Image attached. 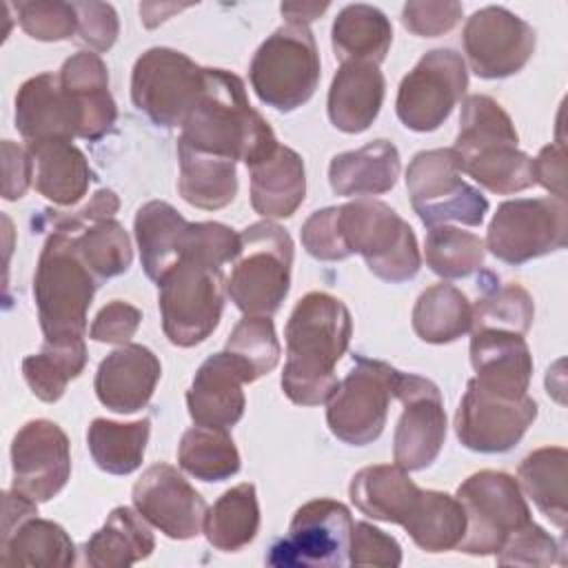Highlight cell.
<instances>
[{
  "label": "cell",
  "mask_w": 568,
  "mask_h": 568,
  "mask_svg": "<svg viewBox=\"0 0 568 568\" xmlns=\"http://www.w3.org/2000/svg\"><path fill=\"white\" fill-rule=\"evenodd\" d=\"M180 129V144L246 166L277 149V138L251 106L244 82L226 69L204 67L202 93Z\"/></svg>",
  "instance_id": "7a4b0ae2"
},
{
  "label": "cell",
  "mask_w": 568,
  "mask_h": 568,
  "mask_svg": "<svg viewBox=\"0 0 568 568\" xmlns=\"http://www.w3.org/2000/svg\"><path fill=\"white\" fill-rule=\"evenodd\" d=\"M484 255L486 244L479 235L448 224L433 226L424 242L426 266L444 280H459L473 275L481 268Z\"/></svg>",
  "instance_id": "7bdbcfd3"
},
{
  "label": "cell",
  "mask_w": 568,
  "mask_h": 568,
  "mask_svg": "<svg viewBox=\"0 0 568 568\" xmlns=\"http://www.w3.org/2000/svg\"><path fill=\"white\" fill-rule=\"evenodd\" d=\"M60 87L80 118L82 140H100L118 118L115 100L109 91V71L95 51H78L64 60L58 73Z\"/></svg>",
  "instance_id": "603a6c76"
},
{
  "label": "cell",
  "mask_w": 568,
  "mask_h": 568,
  "mask_svg": "<svg viewBox=\"0 0 568 568\" xmlns=\"http://www.w3.org/2000/svg\"><path fill=\"white\" fill-rule=\"evenodd\" d=\"M87 366V346L84 339L75 342H47L38 355H29L22 359V375L29 384L31 393L53 404L58 402L67 384L75 379Z\"/></svg>",
  "instance_id": "b9f144b4"
},
{
  "label": "cell",
  "mask_w": 568,
  "mask_h": 568,
  "mask_svg": "<svg viewBox=\"0 0 568 568\" xmlns=\"http://www.w3.org/2000/svg\"><path fill=\"white\" fill-rule=\"evenodd\" d=\"M351 566H373V568H395L402 564V546L395 537L375 528L373 524L357 521L351 532Z\"/></svg>",
  "instance_id": "681fc988"
},
{
  "label": "cell",
  "mask_w": 568,
  "mask_h": 568,
  "mask_svg": "<svg viewBox=\"0 0 568 568\" xmlns=\"http://www.w3.org/2000/svg\"><path fill=\"white\" fill-rule=\"evenodd\" d=\"M2 197L13 202L20 200L33 178V160L29 151L20 149L11 140L2 142Z\"/></svg>",
  "instance_id": "9f6ffc18"
},
{
  "label": "cell",
  "mask_w": 568,
  "mask_h": 568,
  "mask_svg": "<svg viewBox=\"0 0 568 568\" xmlns=\"http://www.w3.org/2000/svg\"><path fill=\"white\" fill-rule=\"evenodd\" d=\"M178 464L195 479L224 481L240 470V453L229 428L195 424L180 439Z\"/></svg>",
  "instance_id": "60d3db41"
},
{
  "label": "cell",
  "mask_w": 568,
  "mask_h": 568,
  "mask_svg": "<svg viewBox=\"0 0 568 568\" xmlns=\"http://www.w3.org/2000/svg\"><path fill=\"white\" fill-rule=\"evenodd\" d=\"M470 364L477 384L506 395L528 393L532 355L524 335L499 328L470 331Z\"/></svg>",
  "instance_id": "d4e9b609"
},
{
  "label": "cell",
  "mask_w": 568,
  "mask_h": 568,
  "mask_svg": "<svg viewBox=\"0 0 568 568\" xmlns=\"http://www.w3.org/2000/svg\"><path fill=\"white\" fill-rule=\"evenodd\" d=\"M331 42L339 62L377 64L393 42L390 20L373 4H346L331 29Z\"/></svg>",
  "instance_id": "d6a6232c"
},
{
  "label": "cell",
  "mask_w": 568,
  "mask_h": 568,
  "mask_svg": "<svg viewBox=\"0 0 568 568\" xmlns=\"http://www.w3.org/2000/svg\"><path fill=\"white\" fill-rule=\"evenodd\" d=\"M535 40V29L526 20L495 4L475 11L462 33L468 64L484 80H501L521 71L532 58Z\"/></svg>",
  "instance_id": "ac0fdd59"
},
{
  "label": "cell",
  "mask_w": 568,
  "mask_h": 568,
  "mask_svg": "<svg viewBox=\"0 0 568 568\" xmlns=\"http://www.w3.org/2000/svg\"><path fill=\"white\" fill-rule=\"evenodd\" d=\"M417 484L408 477V470L397 464H377L357 470L351 479L348 495L355 508L386 524H404L419 497Z\"/></svg>",
  "instance_id": "4dcf8cb0"
},
{
  "label": "cell",
  "mask_w": 568,
  "mask_h": 568,
  "mask_svg": "<svg viewBox=\"0 0 568 568\" xmlns=\"http://www.w3.org/2000/svg\"><path fill=\"white\" fill-rule=\"evenodd\" d=\"M399 151L388 140H373L355 151L333 155L328 184L335 195L368 197L390 191L399 178Z\"/></svg>",
  "instance_id": "83f0119b"
},
{
  "label": "cell",
  "mask_w": 568,
  "mask_h": 568,
  "mask_svg": "<svg viewBox=\"0 0 568 568\" xmlns=\"http://www.w3.org/2000/svg\"><path fill=\"white\" fill-rule=\"evenodd\" d=\"M11 488L36 504L55 497L71 475L67 433L49 419L27 422L11 442Z\"/></svg>",
  "instance_id": "d6986e66"
},
{
  "label": "cell",
  "mask_w": 568,
  "mask_h": 568,
  "mask_svg": "<svg viewBox=\"0 0 568 568\" xmlns=\"http://www.w3.org/2000/svg\"><path fill=\"white\" fill-rule=\"evenodd\" d=\"M142 322V311L129 302L113 300L102 306L89 328V337L100 344H129Z\"/></svg>",
  "instance_id": "db71d44e"
},
{
  "label": "cell",
  "mask_w": 568,
  "mask_h": 568,
  "mask_svg": "<svg viewBox=\"0 0 568 568\" xmlns=\"http://www.w3.org/2000/svg\"><path fill=\"white\" fill-rule=\"evenodd\" d=\"M328 9V4H317V2H284L280 7L282 16L288 20V24H306L317 20L324 11Z\"/></svg>",
  "instance_id": "91938a15"
},
{
  "label": "cell",
  "mask_w": 568,
  "mask_h": 568,
  "mask_svg": "<svg viewBox=\"0 0 568 568\" xmlns=\"http://www.w3.org/2000/svg\"><path fill=\"white\" fill-rule=\"evenodd\" d=\"M251 206L266 220L291 217L306 195L304 160L291 146L277 144L273 153L248 166Z\"/></svg>",
  "instance_id": "4316f807"
},
{
  "label": "cell",
  "mask_w": 568,
  "mask_h": 568,
  "mask_svg": "<svg viewBox=\"0 0 568 568\" xmlns=\"http://www.w3.org/2000/svg\"><path fill=\"white\" fill-rule=\"evenodd\" d=\"M320 67L313 31L306 24L286 22L257 47L248 80L260 102L288 113L313 98L322 75Z\"/></svg>",
  "instance_id": "52a82bcc"
},
{
  "label": "cell",
  "mask_w": 568,
  "mask_h": 568,
  "mask_svg": "<svg viewBox=\"0 0 568 568\" xmlns=\"http://www.w3.org/2000/svg\"><path fill=\"white\" fill-rule=\"evenodd\" d=\"M162 366L142 344H124L109 353L95 371V395L113 413H135L149 404L160 382Z\"/></svg>",
  "instance_id": "7402d4cb"
},
{
  "label": "cell",
  "mask_w": 568,
  "mask_h": 568,
  "mask_svg": "<svg viewBox=\"0 0 568 568\" xmlns=\"http://www.w3.org/2000/svg\"><path fill=\"white\" fill-rule=\"evenodd\" d=\"M568 240L566 200L517 197L497 206L486 233V248L504 264H526L561 251Z\"/></svg>",
  "instance_id": "4fadbf2b"
},
{
  "label": "cell",
  "mask_w": 568,
  "mask_h": 568,
  "mask_svg": "<svg viewBox=\"0 0 568 568\" xmlns=\"http://www.w3.org/2000/svg\"><path fill=\"white\" fill-rule=\"evenodd\" d=\"M386 80L377 64L342 62L328 89V120L344 133L366 131L379 115Z\"/></svg>",
  "instance_id": "484cf974"
},
{
  "label": "cell",
  "mask_w": 568,
  "mask_h": 568,
  "mask_svg": "<svg viewBox=\"0 0 568 568\" xmlns=\"http://www.w3.org/2000/svg\"><path fill=\"white\" fill-rule=\"evenodd\" d=\"M459 2H406L402 9V24L419 38H437L448 33L462 18Z\"/></svg>",
  "instance_id": "816d5d0a"
},
{
  "label": "cell",
  "mask_w": 568,
  "mask_h": 568,
  "mask_svg": "<svg viewBox=\"0 0 568 568\" xmlns=\"http://www.w3.org/2000/svg\"><path fill=\"white\" fill-rule=\"evenodd\" d=\"M224 351L242 359L253 379L268 375L277 366L282 353L273 320L268 315H244L231 331Z\"/></svg>",
  "instance_id": "bcb514c9"
},
{
  "label": "cell",
  "mask_w": 568,
  "mask_h": 568,
  "mask_svg": "<svg viewBox=\"0 0 568 568\" xmlns=\"http://www.w3.org/2000/svg\"><path fill=\"white\" fill-rule=\"evenodd\" d=\"M73 233V231H71ZM75 248L89 271L100 280L118 277L133 262V246L124 226L115 220H102L73 233Z\"/></svg>",
  "instance_id": "ee69618b"
},
{
  "label": "cell",
  "mask_w": 568,
  "mask_h": 568,
  "mask_svg": "<svg viewBox=\"0 0 568 568\" xmlns=\"http://www.w3.org/2000/svg\"><path fill=\"white\" fill-rule=\"evenodd\" d=\"M242 251L226 280V295L244 315H273L288 295L293 240L273 220L246 226Z\"/></svg>",
  "instance_id": "8992f818"
},
{
  "label": "cell",
  "mask_w": 568,
  "mask_h": 568,
  "mask_svg": "<svg viewBox=\"0 0 568 568\" xmlns=\"http://www.w3.org/2000/svg\"><path fill=\"white\" fill-rule=\"evenodd\" d=\"M4 566H73L75 546L67 530L49 519L31 517L0 544Z\"/></svg>",
  "instance_id": "f35d334b"
},
{
  "label": "cell",
  "mask_w": 568,
  "mask_h": 568,
  "mask_svg": "<svg viewBox=\"0 0 568 568\" xmlns=\"http://www.w3.org/2000/svg\"><path fill=\"white\" fill-rule=\"evenodd\" d=\"M455 497L466 513V532L457 546L466 555H497L517 528L532 521L517 479L501 470L473 473Z\"/></svg>",
  "instance_id": "30bf717a"
},
{
  "label": "cell",
  "mask_w": 568,
  "mask_h": 568,
  "mask_svg": "<svg viewBox=\"0 0 568 568\" xmlns=\"http://www.w3.org/2000/svg\"><path fill=\"white\" fill-rule=\"evenodd\" d=\"M337 226L346 251L359 253L368 271L390 284L419 273L422 253L410 224L377 200H353L337 206Z\"/></svg>",
  "instance_id": "5b68a950"
},
{
  "label": "cell",
  "mask_w": 568,
  "mask_h": 568,
  "mask_svg": "<svg viewBox=\"0 0 568 568\" xmlns=\"http://www.w3.org/2000/svg\"><path fill=\"white\" fill-rule=\"evenodd\" d=\"M406 189L413 211L428 229L446 222L479 226L488 213V200L464 182L453 149L415 153L406 169Z\"/></svg>",
  "instance_id": "9c48e42d"
},
{
  "label": "cell",
  "mask_w": 568,
  "mask_h": 568,
  "mask_svg": "<svg viewBox=\"0 0 568 568\" xmlns=\"http://www.w3.org/2000/svg\"><path fill=\"white\" fill-rule=\"evenodd\" d=\"M566 464L568 453L561 446H544L526 455L517 468L519 488L535 506L559 528H566Z\"/></svg>",
  "instance_id": "74e56055"
},
{
  "label": "cell",
  "mask_w": 568,
  "mask_h": 568,
  "mask_svg": "<svg viewBox=\"0 0 568 568\" xmlns=\"http://www.w3.org/2000/svg\"><path fill=\"white\" fill-rule=\"evenodd\" d=\"M532 178L535 184H541L552 197L566 200V144L561 140L539 151L532 160Z\"/></svg>",
  "instance_id": "6f0895ef"
},
{
  "label": "cell",
  "mask_w": 568,
  "mask_h": 568,
  "mask_svg": "<svg viewBox=\"0 0 568 568\" xmlns=\"http://www.w3.org/2000/svg\"><path fill=\"white\" fill-rule=\"evenodd\" d=\"M300 235L306 253L315 260L339 262L351 257L337 226V206H326L311 213L308 220L302 224Z\"/></svg>",
  "instance_id": "f907efd6"
},
{
  "label": "cell",
  "mask_w": 568,
  "mask_h": 568,
  "mask_svg": "<svg viewBox=\"0 0 568 568\" xmlns=\"http://www.w3.org/2000/svg\"><path fill=\"white\" fill-rule=\"evenodd\" d=\"M95 288L98 277L82 262L73 233L55 229L40 251L33 275V300L47 342L84 339Z\"/></svg>",
  "instance_id": "277c9868"
},
{
  "label": "cell",
  "mask_w": 568,
  "mask_h": 568,
  "mask_svg": "<svg viewBox=\"0 0 568 568\" xmlns=\"http://www.w3.org/2000/svg\"><path fill=\"white\" fill-rule=\"evenodd\" d=\"M151 433V422L131 424L98 417L87 430V446L95 466L109 475H129L140 468Z\"/></svg>",
  "instance_id": "ab89813d"
},
{
  "label": "cell",
  "mask_w": 568,
  "mask_h": 568,
  "mask_svg": "<svg viewBox=\"0 0 568 568\" xmlns=\"http://www.w3.org/2000/svg\"><path fill=\"white\" fill-rule=\"evenodd\" d=\"M16 129L27 144L78 138L80 118L58 75L40 73L22 82L16 93Z\"/></svg>",
  "instance_id": "cb8c5ba5"
},
{
  "label": "cell",
  "mask_w": 568,
  "mask_h": 568,
  "mask_svg": "<svg viewBox=\"0 0 568 568\" xmlns=\"http://www.w3.org/2000/svg\"><path fill=\"white\" fill-rule=\"evenodd\" d=\"M133 231L142 268L149 280L158 282L173 264L184 257L191 222H186L169 202L151 200L138 209Z\"/></svg>",
  "instance_id": "f1b7e54d"
},
{
  "label": "cell",
  "mask_w": 568,
  "mask_h": 568,
  "mask_svg": "<svg viewBox=\"0 0 568 568\" xmlns=\"http://www.w3.org/2000/svg\"><path fill=\"white\" fill-rule=\"evenodd\" d=\"M557 541L535 521L517 528L495 555L499 566H550L559 557Z\"/></svg>",
  "instance_id": "c3c4849f"
},
{
  "label": "cell",
  "mask_w": 568,
  "mask_h": 568,
  "mask_svg": "<svg viewBox=\"0 0 568 568\" xmlns=\"http://www.w3.org/2000/svg\"><path fill=\"white\" fill-rule=\"evenodd\" d=\"M537 419V402L526 395H506L468 382L455 413V433L464 448L497 455L519 444Z\"/></svg>",
  "instance_id": "2e32d148"
},
{
  "label": "cell",
  "mask_w": 568,
  "mask_h": 568,
  "mask_svg": "<svg viewBox=\"0 0 568 568\" xmlns=\"http://www.w3.org/2000/svg\"><path fill=\"white\" fill-rule=\"evenodd\" d=\"M27 151L36 166V191L53 204L71 206L80 202L89 182L95 180L84 153L71 140L33 142L27 144Z\"/></svg>",
  "instance_id": "f546056e"
},
{
  "label": "cell",
  "mask_w": 568,
  "mask_h": 568,
  "mask_svg": "<svg viewBox=\"0 0 568 568\" xmlns=\"http://www.w3.org/2000/svg\"><path fill=\"white\" fill-rule=\"evenodd\" d=\"M353 517L335 499L322 497L302 504L288 526V535L277 539L266 555L268 566H348Z\"/></svg>",
  "instance_id": "9a60e30c"
},
{
  "label": "cell",
  "mask_w": 568,
  "mask_h": 568,
  "mask_svg": "<svg viewBox=\"0 0 568 568\" xmlns=\"http://www.w3.org/2000/svg\"><path fill=\"white\" fill-rule=\"evenodd\" d=\"M353 320L335 295L306 293L284 328L286 364L282 390L297 406L326 404L337 386L335 364L348 351Z\"/></svg>",
  "instance_id": "6da1fadb"
},
{
  "label": "cell",
  "mask_w": 568,
  "mask_h": 568,
  "mask_svg": "<svg viewBox=\"0 0 568 568\" xmlns=\"http://www.w3.org/2000/svg\"><path fill=\"white\" fill-rule=\"evenodd\" d=\"M260 530V504L255 486L244 481L226 493L206 510L204 537L222 552H237L248 546Z\"/></svg>",
  "instance_id": "d590c367"
},
{
  "label": "cell",
  "mask_w": 568,
  "mask_h": 568,
  "mask_svg": "<svg viewBox=\"0 0 568 568\" xmlns=\"http://www.w3.org/2000/svg\"><path fill=\"white\" fill-rule=\"evenodd\" d=\"M135 510L171 539H193L204 528V497L169 464L149 466L133 484Z\"/></svg>",
  "instance_id": "ffe728a7"
},
{
  "label": "cell",
  "mask_w": 568,
  "mask_h": 568,
  "mask_svg": "<svg viewBox=\"0 0 568 568\" xmlns=\"http://www.w3.org/2000/svg\"><path fill=\"white\" fill-rule=\"evenodd\" d=\"M120 209V200L111 189H100L91 195V200L80 206L78 211H53L51 224L53 231H82L84 226L98 224L102 220H113V215Z\"/></svg>",
  "instance_id": "11a10c76"
},
{
  "label": "cell",
  "mask_w": 568,
  "mask_h": 568,
  "mask_svg": "<svg viewBox=\"0 0 568 568\" xmlns=\"http://www.w3.org/2000/svg\"><path fill=\"white\" fill-rule=\"evenodd\" d=\"M397 373L382 359L353 355V368L326 402V424L339 442L366 446L382 435Z\"/></svg>",
  "instance_id": "8fae6325"
},
{
  "label": "cell",
  "mask_w": 568,
  "mask_h": 568,
  "mask_svg": "<svg viewBox=\"0 0 568 568\" xmlns=\"http://www.w3.org/2000/svg\"><path fill=\"white\" fill-rule=\"evenodd\" d=\"M255 382L242 359L229 351L206 357L186 390V408L195 424L233 428L246 408L242 386Z\"/></svg>",
  "instance_id": "44dd1931"
},
{
  "label": "cell",
  "mask_w": 568,
  "mask_h": 568,
  "mask_svg": "<svg viewBox=\"0 0 568 568\" xmlns=\"http://www.w3.org/2000/svg\"><path fill=\"white\" fill-rule=\"evenodd\" d=\"M473 304L453 284H433L415 302L413 331L422 342L450 344L470 333Z\"/></svg>",
  "instance_id": "8d00e7d4"
},
{
  "label": "cell",
  "mask_w": 568,
  "mask_h": 568,
  "mask_svg": "<svg viewBox=\"0 0 568 568\" xmlns=\"http://www.w3.org/2000/svg\"><path fill=\"white\" fill-rule=\"evenodd\" d=\"M153 548L155 537L146 519L129 506H118L84 544V561L93 568H126L146 559Z\"/></svg>",
  "instance_id": "1f68e13d"
},
{
  "label": "cell",
  "mask_w": 568,
  "mask_h": 568,
  "mask_svg": "<svg viewBox=\"0 0 568 568\" xmlns=\"http://www.w3.org/2000/svg\"><path fill=\"white\" fill-rule=\"evenodd\" d=\"M519 135L510 115L490 95L473 93L462 102L453 151L459 171L497 195L526 191L535 184L532 160L517 149Z\"/></svg>",
  "instance_id": "3957f363"
},
{
  "label": "cell",
  "mask_w": 568,
  "mask_h": 568,
  "mask_svg": "<svg viewBox=\"0 0 568 568\" xmlns=\"http://www.w3.org/2000/svg\"><path fill=\"white\" fill-rule=\"evenodd\" d=\"M466 89L468 69L455 49L426 51L399 82L397 118L410 131H435L448 120Z\"/></svg>",
  "instance_id": "5bb4252c"
},
{
  "label": "cell",
  "mask_w": 568,
  "mask_h": 568,
  "mask_svg": "<svg viewBox=\"0 0 568 568\" xmlns=\"http://www.w3.org/2000/svg\"><path fill=\"white\" fill-rule=\"evenodd\" d=\"M535 317V302L519 284H495L473 306L470 331L499 328L526 335Z\"/></svg>",
  "instance_id": "f6af8a7d"
},
{
  "label": "cell",
  "mask_w": 568,
  "mask_h": 568,
  "mask_svg": "<svg viewBox=\"0 0 568 568\" xmlns=\"http://www.w3.org/2000/svg\"><path fill=\"white\" fill-rule=\"evenodd\" d=\"M204 87V67L169 47L146 49L133 64L131 100L164 129L182 126Z\"/></svg>",
  "instance_id": "7c38bea8"
},
{
  "label": "cell",
  "mask_w": 568,
  "mask_h": 568,
  "mask_svg": "<svg viewBox=\"0 0 568 568\" xmlns=\"http://www.w3.org/2000/svg\"><path fill=\"white\" fill-rule=\"evenodd\" d=\"M78 13V36L95 53L109 51L120 33L118 13L104 2H73Z\"/></svg>",
  "instance_id": "f5cc1de1"
},
{
  "label": "cell",
  "mask_w": 568,
  "mask_h": 568,
  "mask_svg": "<svg viewBox=\"0 0 568 568\" xmlns=\"http://www.w3.org/2000/svg\"><path fill=\"white\" fill-rule=\"evenodd\" d=\"M38 508L36 501L24 497L18 490H4L2 493V539H7L20 524L36 517Z\"/></svg>",
  "instance_id": "680465c9"
},
{
  "label": "cell",
  "mask_w": 568,
  "mask_h": 568,
  "mask_svg": "<svg viewBox=\"0 0 568 568\" xmlns=\"http://www.w3.org/2000/svg\"><path fill=\"white\" fill-rule=\"evenodd\" d=\"M162 331L171 344L191 348L220 324L224 308V275L197 257H182L158 280Z\"/></svg>",
  "instance_id": "ba28073f"
},
{
  "label": "cell",
  "mask_w": 568,
  "mask_h": 568,
  "mask_svg": "<svg viewBox=\"0 0 568 568\" xmlns=\"http://www.w3.org/2000/svg\"><path fill=\"white\" fill-rule=\"evenodd\" d=\"M393 397L404 406L393 435V459L404 470H424L446 442V410L439 388L415 373H397Z\"/></svg>",
  "instance_id": "e0dca14e"
},
{
  "label": "cell",
  "mask_w": 568,
  "mask_h": 568,
  "mask_svg": "<svg viewBox=\"0 0 568 568\" xmlns=\"http://www.w3.org/2000/svg\"><path fill=\"white\" fill-rule=\"evenodd\" d=\"M402 528L426 552L455 550L466 532V513L457 497L439 490H419Z\"/></svg>",
  "instance_id": "e575fe53"
},
{
  "label": "cell",
  "mask_w": 568,
  "mask_h": 568,
  "mask_svg": "<svg viewBox=\"0 0 568 568\" xmlns=\"http://www.w3.org/2000/svg\"><path fill=\"white\" fill-rule=\"evenodd\" d=\"M18 13V22L24 33L33 40L58 42L69 40L78 33V13L73 2L60 0H36V2H18L13 4Z\"/></svg>",
  "instance_id": "7dc6e473"
},
{
  "label": "cell",
  "mask_w": 568,
  "mask_h": 568,
  "mask_svg": "<svg viewBox=\"0 0 568 568\" xmlns=\"http://www.w3.org/2000/svg\"><path fill=\"white\" fill-rule=\"evenodd\" d=\"M180 195L197 209L217 211L231 204L237 195L235 162L209 153L193 151L178 142Z\"/></svg>",
  "instance_id": "836d02e7"
}]
</instances>
